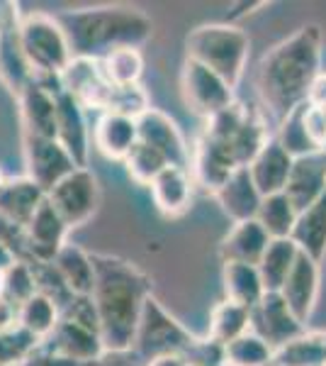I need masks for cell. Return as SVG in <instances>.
Segmentation results:
<instances>
[{"mask_svg":"<svg viewBox=\"0 0 326 366\" xmlns=\"http://www.w3.org/2000/svg\"><path fill=\"white\" fill-rule=\"evenodd\" d=\"M0 296H3V276H0Z\"/></svg>","mask_w":326,"mask_h":366,"instance_id":"cell-49","label":"cell"},{"mask_svg":"<svg viewBox=\"0 0 326 366\" xmlns=\"http://www.w3.org/2000/svg\"><path fill=\"white\" fill-rule=\"evenodd\" d=\"M103 66L112 86H136L144 74V56L134 46H122L103 59Z\"/></svg>","mask_w":326,"mask_h":366,"instance_id":"cell-37","label":"cell"},{"mask_svg":"<svg viewBox=\"0 0 326 366\" xmlns=\"http://www.w3.org/2000/svg\"><path fill=\"white\" fill-rule=\"evenodd\" d=\"M248 51H251L248 34L231 22L200 25L185 39V56L215 71L231 88H236L244 79Z\"/></svg>","mask_w":326,"mask_h":366,"instance_id":"cell-4","label":"cell"},{"mask_svg":"<svg viewBox=\"0 0 326 366\" xmlns=\"http://www.w3.org/2000/svg\"><path fill=\"white\" fill-rule=\"evenodd\" d=\"M44 200L46 191H41L37 183L27 179V176L5 179L3 188H0V217L13 222L15 227L25 229Z\"/></svg>","mask_w":326,"mask_h":366,"instance_id":"cell-23","label":"cell"},{"mask_svg":"<svg viewBox=\"0 0 326 366\" xmlns=\"http://www.w3.org/2000/svg\"><path fill=\"white\" fill-rule=\"evenodd\" d=\"M290 239L300 247V252L322 264V259L326 257V191L310 208L300 212Z\"/></svg>","mask_w":326,"mask_h":366,"instance_id":"cell-26","label":"cell"},{"mask_svg":"<svg viewBox=\"0 0 326 366\" xmlns=\"http://www.w3.org/2000/svg\"><path fill=\"white\" fill-rule=\"evenodd\" d=\"M270 139L272 137L268 132V120H265V115L260 113L258 108H253L251 105L244 125H241L239 132L227 142V147H229L231 157H234V162L239 164V167H248V164L260 154V149H263Z\"/></svg>","mask_w":326,"mask_h":366,"instance_id":"cell-30","label":"cell"},{"mask_svg":"<svg viewBox=\"0 0 326 366\" xmlns=\"http://www.w3.org/2000/svg\"><path fill=\"white\" fill-rule=\"evenodd\" d=\"M96 291L93 303L100 317V337L108 352L134 350L141 310L153 296V283L136 264L115 254H93Z\"/></svg>","mask_w":326,"mask_h":366,"instance_id":"cell-2","label":"cell"},{"mask_svg":"<svg viewBox=\"0 0 326 366\" xmlns=\"http://www.w3.org/2000/svg\"><path fill=\"white\" fill-rule=\"evenodd\" d=\"M58 76H34L17 96L25 134L56 139V96L61 93Z\"/></svg>","mask_w":326,"mask_h":366,"instance_id":"cell-10","label":"cell"},{"mask_svg":"<svg viewBox=\"0 0 326 366\" xmlns=\"http://www.w3.org/2000/svg\"><path fill=\"white\" fill-rule=\"evenodd\" d=\"M73 56L105 59L122 46H144L153 37V20L134 5H96L56 15Z\"/></svg>","mask_w":326,"mask_h":366,"instance_id":"cell-3","label":"cell"},{"mask_svg":"<svg viewBox=\"0 0 326 366\" xmlns=\"http://www.w3.org/2000/svg\"><path fill=\"white\" fill-rule=\"evenodd\" d=\"M136 127H139L141 144L156 149L170 167L190 169V147L173 117L165 115L163 110L151 108L136 120Z\"/></svg>","mask_w":326,"mask_h":366,"instance_id":"cell-13","label":"cell"},{"mask_svg":"<svg viewBox=\"0 0 326 366\" xmlns=\"http://www.w3.org/2000/svg\"><path fill=\"white\" fill-rule=\"evenodd\" d=\"M319 283H322V271H319V262H314L312 257H307L305 252H300L297 262H295L292 271H290L287 281L282 283L280 293L285 298L287 308L292 310V315L305 325L312 320L314 308L319 300Z\"/></svg>","mask_w":326,"mask_h":366,"instance_id":"cell-16","label":"cell"},{"mask_svg":"<svg viewBox=\"0 0 326 366\" xmlns=\"http://www.w3.org/2000/svg\"><path fill=\"white\" fill-rule=\"evenodd\" d=\"M222 288L224 298L236 305L253 310L265 296V286L260 271L253 264H222Z\"/></svg>","mask_w":326,"mask_h":366,"instance_id":"cell-27","label":"cell"},{"mask_svg":"<svg viewBox=\"0 0 326 366\" xmlns=\"http://www.w3.org/2000/svg\"><path fill=\"white\" fill-rule=\"evenodd\" d=\"M58 79H61L63 91H66L83 110H100V115L108 113V105H110L115 86L110 84L108 74H105L103 59L73 56Z\"/></svg>","mask_w":326,"mask_h":366,"instance_id":"cell-9","label":"cell"},{"mask_svg":"<svg viewBox=\"0 0 326 366\" xmlns=\"http://www.w3.org/2000/svg\"><path fill=\"white\" fill-rule=\"evenodd\" d=\"M268 366H326V330H305L277 347Z\"/></svg>","mask_w":326,"mask_h":366,"instance_id":"cell-29","label":"cell"},{"mask_svg":"<svg viewBox=\"0 0 326 366\" xmlns=\"http://www.w3.org/2000/svg\"><path fill=\"white\" fill-rule=\"evenodd\" d=\"M297 215L300 212L292 205V200L285 193H275V196L263 198L256 220L268 232L270 239H290L292 237L295 222H297Z\"/></svg>","mask_w":326,"mask_h":366,"instance_id":"cell-34","label":"cell"},{"mask_svg":"<svg viewBox=\"0 0 326 366\" xmlns=\"http://www.w3.org/2000/svg\"><path fill=\"white\" fill-rule=\"evenodd\" d=\"M215 198L231 222L256 220L258 208L263 203V196L258 193L256 183H253L251 174H248V167L236 169L234 176L219 188Z\"/></svg>","mask_w":326,"mask_h":366,"instance_id":"cell-24","label":"cell"},{"mask_svg":"<svg viewBox=\"0 0 326 366\" xmlns=\"http://www.w3.org/2000/svg\"><path fill=\"white\" fill-rule=\"evenodd\" d=\"M37 296V276L29 262H17L8 274L3 276V298L10 300L15 308L25 305L29 298Z\"/></svg>","mask_w":326,"mask_h":366,"instance_id":"cell-39","label":"cell"},{"mask_svg":"<svg viewBox=\"0 0 326 366\" xmlns=\"http://www.w3.org/2000/svg\"><path fill=\"white\" fill-rule=\"evenodd\" d=\"M68 232L71 227L63 222V217L54 210V205L49 200H44L25 227V244H27L25 262L51 264L56 259V254L63 249V244L68 242Z\"/></svg>","mask_w":326,"mask_h":366,"instance_id":"cell-14","label":"cell"},{"mask_svg":"<svg viewBox=\"0 0 326 366\" xmlns=\"http://www.w3.org/2000/svg\"><path fill=\"white\" fill-rule=\"evenodd\" d=\"M146 366H188V359L185 357H158Z\"/></svg>","mask_w":326,"mask_h":366,"instance_id":"cell-48","label":"cell"},{"mask_svg":"<svg viewBox=\"0 0 326 366\" xmlns=\"http://www.w3.org/2000/svg\"><path fill=\"white\" fill-rule=\"evenodd\" d=\"M56 139L68 152L78 169L88 167L91 159V127L86 120V110L61 91L56 96Z\"/></svg>","mask_w":326,"mask_h":366,"instance_id":"cell-17","label":"cell"},{"mask_svg":"<svg viewBox=\"0 0 326 366\" xmlns=\"http://www.w3.org/2000/svg\"><path fill=\"white\" fill-rule=\"evenodd\" d=\"M44 347H49L51 352L58 354L63 359L81 364V366H93L103 359V354L108 352L103 345L100 332H93L88 327L71 322V320H58L56 330L51 332V337L41 342Z\"/></svg>","mask_w":326,"mask_h":366,"instance_id":"cell-18","label":"cell"},{"mask_svg":"<svg viewBox=\"0 0 326 366\" xmlns=\"http://www.w3.org/2000/svg\"><path fill=\"white\" fill-rule=\"evenodd\" d=\"M58 320H61V308L44 293H37L27 300L25 305L17 308V325L25 332L32 335L37 342H46L51 332L56 330Z\"/></svg>","mask_w":326,"mask_h":366,"instance_id":"cell-32","label":"cell"},{"mask_svg":"<svg viewBox=\"0 0 326 366\" xmlns=\"http://www.w3.org/2000/svg\"><path fill=\"white\" fill-rule=\"evenodd\" d=\"M93 366H146V364L136 357L134 350H129V352H105L103 359Z\"/></svg>","mask_w":326,"mask_h":366,"instance_id":"cell-45","label":"cell"},{"mask_svg":"<svg viewBox=\"0 0 326 366\" xmlns=\"http://www.w3.org/2000/svg\"><path fill=\"white\" fill-rule=\"evenodd\" d=\"M3 183H5V176H3V174H0V188H3Z\"/></svg>","mask_w":326,"mask_h":366,"instance_id":"cell-50","label":"cell"},{"mask_svg":"<svg viewBox=\"0 0 326 366\" xmlns=\"http://www.w3.org/2000/svg\"><path fill=\"white\" fill-rule=\"evenodd\" d=\"M305 105H300L297 110H292L285 120L277 122V132H275V139L282 149L287 152L292 159H300V157H307V154H314V152H322L312 144L310 134H307V127H305Z\"/></svg>","mask_w":326,"mask_h":366,"instance_id":"cell-36","label":"cell"},{"mask_svg":"<svg viewBox=\"0 0 326 366\" xmlns=\"http://www.w3.org/2000/svg\"><path fill=\"white\" fill-rule=\"evenodd\" d=\"M17 325V308L10 300L0 296V332H8Z\"/></svg>","mask_w":326,"mask_h":366,"instance_id":"cell-46","label":"cell"},{"mask_svg":"<svg viewBox=\"0 0 326 366\" xmlns=\"http://www.w3.org/2000/svg\"><path fill=\"white\" fill-rule=\"evenodd\" d=\"M272 347L253 330L224 347V366H268Z\"/></svg>","mask_w":326,"mask_h":366,"instance_id":"cell-35","label":"cell"},{"mask_svg":"<svg viewBox=\"0 0 326 366\" xmlns=\"http://www.w3.org/2000/svg\"><path fill=\"white\" fill-rule=\"evenodd\" d=\"M193 188L195 181L188 169L168 167L151 183V196L156 208L163 212L165 217H180L183 212L190 210L193 203Z\"/></svg>","mask_w":326,"mask_h":366,"instance_id":"cell-25","label":"cell"},{"mask_svg":"<svg viewBox=\"0 0 326 366\" xmlns=\"http://www.w3.org/2000/svg\"><path fill=\"white\" fill-rule=\"evenodd\" d=\"M46 200L54 205V210L63 217V222L73 229L86 225L88 220H93V215L100 208V183L98 176L91 169H76L71 171L63 181H58L49 193Z\"/></svg>","mask_w":326,"mask_h":366,"instance_id":"cell-7","label":"cell"},{"mask_svg":"<svg viewBox=\"0 0 326 366\" xmlns=\"http://www.w3.org/2000/svg\"><path fill=\"white\" fill-rule=\"evenodd\" d=\"M22 15L20 5L10 3V0H0V37H10V34L20 32L22 25Z\"/></svg>","mask_w":326,"mask_h":366,"instance_id":"cell-43","label":"cell"},{"mask_svg":"<svg viewBox=\"0 0 326 366\" xmlns=\"http://www.w3.org/2000/svg\"><path fill=\"white\" fill-rule=\"evenodd\" d=\"M93 142L98 152L110 162H124L129 152L139 144V127L132 117L117 113H103L93 127Z\"/></svg>","mask_w":326,"mask_h":366,"instance_id":"cell-20","label":"cell"},{"mask_svg":"<svg viewBox=\"0 0 326 366\" xmlns=\"http://www.w3.org/2000/svg\"><path fill=\"white\" fill-rule=\"evenodd\" d=\"M41 342H37L29 332L15 325L8 332H0V366H20Z\"/></svg>","mask_w":326,"mask_h":366,"instance_id":"cell-40","label":"cell"},{"mask_svg":"<svg viewBox=\"0 0 326 366\" xmlns=\"http://www.w3.org/2000/svg\"><path fill=\"white\" fill-rule=\"evenodd\" d=\"M292 164H295V159L277 144L275 137H272L268 144L260 149V154L248 164V174H251L260 196L268 198V196H275V193H285Z\"/></svg>","mask_w":326,"mask_h":366,"instance_id":"cell-22","label":"cell"},{"mask_svg":"<svg viewBox=\"0 0 326 366\" xmlns=\"http://www.w3.org/2000/svg\"><path fill=\"white\" fill-rule=\"evenodd\" d=\"M251 330L268 342L272 352H275L277 347L300 337L307 327L292 315V310L287 308L285 298L280 293H265L263 300L251 310Z\"/></svg>","mask_w":326,"mask_h":366,"instance_id":"cell-15","label":"cell"},{"mask_svg":"<svg viewBox=\"0 0 326 366\" xmlns=\"http://www.w3.org/2000/svg\"><path fill=\"white\" fill-rule=\"evenodd\" d=\"M20 366H81V364H76V362H71V359H63V357H58V354H54L49 350V347H44V345H39L37 350H34L29 357L22 362Z\"/></svg>","mask_w":326,"mask_h":366,"instance_id":"cell-44","label":"cell"},{"mask_svg":"<svg viewBox=\"0 0 326 366\" xmlns=\"http://www.w3.org/2000/svg\"><path fill=\"white\" fill-rule=\"evenodd\" d=\"M25 167L27 179H32L46 193L58 181L66 179L71 171L78 169L58 139L32 137V134H25Z\"/></svg>","mask_w":326,"mask_h":366,"instance_id":"cell-11","label":"cell"},{"mask_svg":"<svg viewBox=\"0 0 326 366\" xmlns=\"http://www.w3.org/2000/svg\"><path fill=\"white\" fill-rule=\"evenodd\" d=\"M180 91L188 108L195 115L203 117V120H210L217 113L227 110L236 100L234 88L222 76H217L215 71H210L200 61L188 56L183 61V71H180Z\"/></svg>","mask_w":326,"mask_h":366,"instance_id":"cell-8","label":"cell"},{"mask_svg":"<svg viewBox=\"0 0 326 366\" xmlns=\"http://www.w3.org/2000/svg\"><path fill=\"white\" fill-rule=\"evenodd\" d=\"M20 49L32 76H61L71 64L68 37L54 15L29 13L20 25Z\"/></svg>","mask_w":326,"mask_h":366,"instance_id":"cell-6","label":"cell"},{"mask_svg":"<svg viewBox=\"0 0 326 366\" xmlns=\"http://www.w3.org/2000/svg\"><path fill=\"white\" fill-rule=\"evenodd\" d=\"M54 267L73 296H93V291H96V264H93V254L81 249L78 244L66 242L63 249L56 254Z\"/></svg>","mask_w":326,"mask_h":366,"instance_id":"cell-28","label":"cell"},{"mask_svg":"<svg viewBox=\"0 0 326 366\" xmlns=\"http://www.w3.org/2000/svg\"><path fill=\"white\" fill-rule=\"evenodd\" d=\"M248 330H251V310L224 298L222 303H217L215 310H212L207 337L212 342H217V345L227 347L229 342L239 340Z\"/></svg>","mask_w":326,"mask_h":366,"instance_id":"cell-33","label":"cell"},{"mask_svg":"<svg viewBox=\"0 0 326 366\" xmlns=\"http://www.w3.org/2000/svg\"><path fill=\"white\" fill-rule=\"evenodd\" d=\"M17 262H20V257H17V252H15L13 247H10L5 239H0V276L8 274V271L13 269Z\"/></svg>","mask_w":326,"mask_h":366,"instance_id":"cell-47","label":"cell"},{"mask_svg":"<svg viewBox=\"0 0 326 366\" xmlns=\"http://www.w3.org/2000/svg\"><path fill=\"white\" fill-rule=\"evenodd\" d=\"M198 342L200 337H195L175 315H170L156 296L146 298L134 337V352L141 362L149 364L158 357H188Z\"/></svg>","mask_w":326,"mask_h":366,"instance_id":"cell-5","label":"cell"},{"mask_svg":"<svg viewBox=\"0 0 326 366\" xmlns=\"http://www.w3.org/2000/svg\"><path fill=\"white\" fill-rule=\"evenodd\" d=\"M326 191V152L295 159L292 171L285 186V196L292 200V205L302 212Z\"/></svg>","mask_w":326,"mask_h":366,"instance_id":"cell-19","label":"cell"},{"mask_svg":"<svg viewBox=\"0 0 326 366\" xmlns=\"http://www.w3.org/2000/svg\"><path fill=\"white\" fill-rule=\"evenodd\" d=\"M188 366H190V364H188Z\"/></svg>","mask_w":326,"mask_h":366,"instance_id":"cell-51","label":"cell"},{"mask_svg":"<svg viewBox=\"0 0 326 366\" xmlns=\"http://www.w3.org/2000/svg\"><path fill=\"white\" fill-rule=\"evenodd\" d=\"M300 257V247L292 239H270L263 259L258 262L260 279H263L265 293H277L287 281L290 271Z\"/></svg>","mask_w":326,"mask_h":366,"instance_id":"cell-31","label":"cell"},{"mask_svg":"<svg viewBox=\"0 0 326 366\" xmlns=\"http://www.w3.org/2000/svg\"><path fill=\"white\" fill-rule=\"evenodd\" d=\"M61 320H71L81 327H88L93 332H100V317L98 308L93 303V296H73L71 303L61 310Z\"/></svg>","mask_w":326,"mask_h":366,"instance_id":"cell-42","label":"cell"},{"mask_svg":"<svg viewBox=\"0 0 326 366\" xmlns=\"http://www.w3.org/2000/svg\"><path fill=\"white\" fill-rule=\"evenodd\" d=\"M322 27L317 22H307L260 59L256 79L258 96L275 122L310 103L314 81L322 76Z\"/></svg>","mask_w":326,"mask_h":366,"instance_id":"cell-1","label":"cell"},{"mask_svg":"<svg viewBox=\"0 0 326 366\" xmlns=\"http://www.w3.org/2000/svg\"><path fill=\"white\" fill-rule=\"evenodd\" d=\"M236 169L241 167L234 162L229 147L200 132V137L190 147V169H188L195 186L217 196V191L234 176Z\"/></svg>","mask_w":326,"mask_h":366,"instance_id":"cell-12","label":"cell"},{"mask_svg":"<svg viewBox=\"0 0 326 366\" xmlns=\"http://www.w3.org/2000/svg\"><path fill=\"white\" fill-rule=\"evenodd\" d=\"M151 110L149 103V93L144 91V86L136 84V86H115L108 105V113H117L124 117H132V120H139L141 115Z\"/></svg>","mask_w":326,"mask_h":366,"instance_id":"cell-41","label":"cell"},{"mask_svg":"<svg viewBox=\"0 0 326 366\" xmlns=\"http://www.w3.org/2000/svg\"><path fill=\"white\" fill-rule=\"evenodd\" d=\"M122 164L127 167L129 179H132L134 183H139V186H149V188H151V183L170 167V164L165 162L156 149L141 144V142L134 147L132 152H129V157L124 159Z\"/></svg>","mask_w":326,"mask_h":366,"instance_id":"cell-38","label":"cell"},{"mask_svg":"<svg viewBox=\"0 0 326 366\" xmlns=\"http://www.w3.org/2000/svg\"><path fill=\"white\" fill-rule=\"evenodd\" d=\"M270 244V237L258 220H246V222H234L227 237L219 244V259L222 264L236 262V264H253L258 267V262L263 259L265 249Z\"/></svg>","mask_w":326,"mask_h":366,"instance_id":"cell-21","label":"cell"}]
</instances>
